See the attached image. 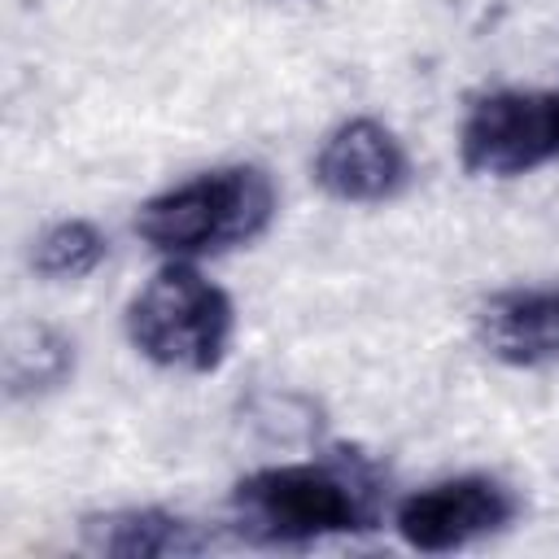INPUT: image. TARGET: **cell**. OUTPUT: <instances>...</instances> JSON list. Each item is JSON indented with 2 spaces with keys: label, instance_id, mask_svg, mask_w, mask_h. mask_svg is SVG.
Here are the masks:
<instances>
[{
  "label": "cell",
  "instance_id": "obj_1",
  "mask_svg": "<svg viewBox=\"0 0 559 559\" xmlns=\"http://www.w3.org/2000/svg\"><path fill=\"white\" fill-rule=\"evenodd\" d=\"M376 520V472L349 454L258 467L231 489V528L253 546H306L341 533H367Z\"/></svg>",
  "mask_w": 559,
  "mask_h": 559
},
{
  "label": "cell",
  "instance_id": "obj_2",
  "mask_svg": "<svg viewBox=\"0 0 559 559\" xmlns=\"http://www.w3.org/2000/svg\"><path fill=\"white\" fill-rule=\"evenodd\" d=\"M275 218V183L262 166L201 170L135 210V231L166 258H205L258 240Z\"/></svg>",
  "mask_w": 559,
  "mask_h": 559
},
{
  "label": "cell",
  "instance_id": "obj_3",
  "mask_svg": "<svg viewBox=\"0 0 559 559\" xmlns=\"http://www.w3.org/2000/svg\"><path fill=\"white\" fill-rule=\"evenodd\" d=\"M236 332V306L227 288L201 275L188 258H170L127 306L131 345L170 371L205 376L223 367Z\"/></svg>",
  "mask_w": 559,
  "mask_h": 559
},
{
  "label": "cell",
  "instance_id": "obj_4",
  "mask_svg": "<svg viewBox=\"0 0 559 559\" xmlns=\"http://www.w3.org/2000/svg\"><path fill=\"white\" fill-rule=\"evenodd\" d=\"M459 162L467 175L515 179L559 162V87L555 92H489L459 127Z\"/></svg>",
  "mask_w": 559,
  "mask_h": 559
},
{
  "label": "cell",
  "instance_id": "obj_5",
  "mask_svg": "<svg viewBox=\"0 0 559 559\" xmlns=\"http://www.w3.org/2000/svg\"><path fill=\"white\" fill-rule=\"evenodd\" d=\"M515 511H520V498L511 485H502L498 476L472 472V476H450L406 493L393 511V528L406 546L437 555L507 528Z\"/></svg>",
  "mask_w": 559,
  "mask_h": 559
},
{
  "label": "cell",
  "instance_id": "obj_6",
  "mask_svg": "<svg viewBox=\"0 0 559 559\" xmlns=\"http://www.w3.org/2000/svg\"><path fill=\"white\" fill-rule=\"evenodd\" d=\"M314 179L328 197L345 205H380L411 183V157L384 122L349 118L323 140L314 157Z\"/></svg>",
  "mask_w": 559,
  "mask_h": 559
},
{
  "label": "cell",
  "instance_id": "obj_7",
  "mask_svg": "<svg viewBox=\"0 0 559 559\" xmlns=\"http://www.w3.org/2000/svg\"><path fill=\"white\" fill-rule=\"evenodd\" d=\"M476 341L507 367H542L559 358V288H507L476 314Z\"/></svg>",
  "mask_w": 559,
  "mask_h": 559
},
{
  "label": "cell",
  "instance_id": "obj_8",
  "mask_svg": "<svg viewBox=\"0 0 559 559\" xmlns=\"http://www.w3.org/2000/svg\"><path fill=\"white\" fill-rule=\"evenodd\" d=\"M79 537L92 555L109 559H179V555H201L214 546V537L162 507H122V511H100L79 524Z\"/></svg>",
  "mask_w": 559,
  "mask_h": 559
},
{
  "label": "cell",
  "instance_id": "obj_9",
  "mask_svg": "<svg viewBox=\"0 0 559 559\" xmlns=\"http://www.w3.org/2000/svg\"><path fill=\"white\" fill-rule=\"evenodd\" d=\"M105 253H109V240H105V231L96 223L61 218L35 240L31 266L44 280H83L105 262Z\"/></svg>",
  "mask_w": 559,
  "mask_h": 559
}]
</instances>
